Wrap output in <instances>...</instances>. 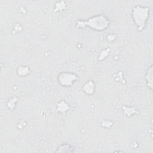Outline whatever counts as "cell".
I'll return each mask as SVG.
<instances>
[{"instance_id": "cell-1", "label": "cell", "mask_w": 153, "mask_h": 153, "mask_svg": "<svg viewBox=\"0 0 153 153\" xmlns=\"http://www.w3.org/2000/svg\"><path fill=\"white\" fill-rule=\"evenodd\" d=\"M109 23L110 22L108 18L102 14L92 16L87 20H78L76 22V26L78 28L88 26L94 30L102 31L109 27Z\"/></svg>"}, {"instance_id": "cell-2", "label": "cell", "mask_w": 153, "mask_h": 153, "mask_svg": "<svg viewBox=\"0 0 153 153\" xmlns=\"http://www.w3.org/2000/svg\"><path fill=\"white\" fill-rule=\"evenodd\" d=\"M150 9L147 7L136 5L132 8V18L137 29L141 31L146 26L149 16Z\"/></svg>"}, {"instance_id": "cell-3", "label": "cell", "mask_w": 153, "mask_h": 153, "mask_svg": "<svg viewBox=\"0 0 153 153\" xmlns=\"http://www.w3.org/2000/svg\"><path fill=\"white\" fill-rule=\"evenodd\" d=\"M78 80V76L72 72H63L58 76L59 84L63 87H71Z\"/></svg>"}, {"instance_id": "cell-4", "label": "cell", "mask_w": 153, "mask_h": 153, "mask_svg": "<svg viewBox=\"0 0 153 153\" xmlns=\"http://www.w3.org/2000/svg\"><path fill=\"white\" fill-rule=\"evenodd\" d=\"M96 88V85L93 81L89 80L87 82H86L83 87H82V90L84 92L88 94V95H91L94 93Z\"/></svg>"}, {"instance_id": "cell-5", "label": "cell", "mask_w": 153, "mask_h": 153, "mask_svg": "<svg viewBox=\"0 0 153 153\" xmlns=\"http://www.w3.org/2000/svg\"><path fill=\"white\" fill-rule=\"evenodd\" d=\"M69 105L65 100H60L56 105L57 111L62 114H66V113L69 110Z\"/></svg>"}, {"instance_id": "cell-6", "label": "cell", "mask_w": 153, "mask_h": 153, "mask_svg": "<svg viewBox=\"0 0 153 153\" xmlns=\"http://www.w3.org/2000/svg\"><path fill=\"white\" fill-rule=\"evenodd\" d=\"M152 65H151L148 69L145 74V79L148 87L152 91Z\"/></svg>"}, {"instance_id": "cell-7", "label": "cell", "mask_w": 153, "mask_h": 153, "mask_svg": "<svg viewBox=\"0 0 153 153\" xmlns=\"http://www.w3.org/2000/svg\"><path fill=\"white\" fill-rule=\"evenodd\" d=\"M74 151V148L72 146L68 143H64L60 145L56 149V152H72Z\"/></svg>"}, {"instance_id": "cell-8", "label": "cell", "mask_w": 153, "mask_h": 153, "mask_svg": "<svg viewBox=\"0 0 153 153\" xmlns=\"http://www.w3.org/2000/svg\"><path fill=\"white\" fill-rule=\"evenodd\" d=\"M17 75L20 76H26L30 73V69L26 66H20L17 71Z\"/></svg>"}, {"instance_id": "cell-9", "label": "cell", "mask_w": 153, "mask_h": 153, "mask_svg": "<svg viewBox=\"0 0 153 153\" xmlns=\"http://www.w3.org/2000/svg\"><path fill=\"white\" fill-rule=\"evenodd\" d=\"M17 101V99L15 100V97H13L12 99H9L7 103V107L10 109H13L16 106Z\"/></svg>"}, {"instance_id": "cell-10", "label": "cell", "mask_w": 153, "mask_h": 153, "mask_svg": "<svg viewBox=\"0 0 153 153\" xmlns=\"http://www.w3.org/2000/svg\"><path fill=\"white\" fill-rule=\"evenodd\" d=\"M130 108L131 107H129V110L130 111H128L124 106H123V108H124V109H123L124 114H125L126 115H127L128 117H131L136 112V110L134 109V108H131V109H130Z\"/></svg>"}, {"instance_id": "cell-11", "label": "cell", "mask_w": 153, "mask_h": 153, "mask_svg": "<svg viewBox=\"0 0 153 153\" xmlns=\"http://www.w3.org/2000/svg\"><path fill=\"white\" fill-rule=\"evenodd\" d=\"M65 8V4L64 3L63 1H60L56 3V4L55 5L54 10H56L57 11H60L62 10H63Z\"/></svg>"}]
</instances>
